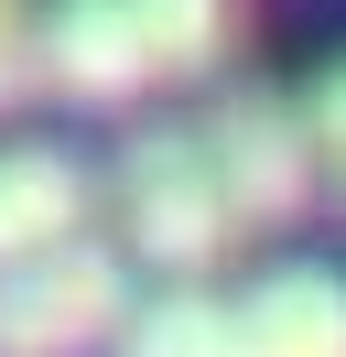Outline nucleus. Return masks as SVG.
<instances>
[{"label":"nucleus","mask_w":346,"mask_h":357,"mask_svg":"<svg viewBox=\"0 0 346 357\" xmlns=\"http://www.w3.org/2000/svg\"><path fill=\"white\" fill-rule=\"evenodd\" d=\"M108 206H119L130 249H141V260H163L173 282L216 271V260H227V238H238L227 184H216V162H206V130H141V141L119 152Z\"/></svg>","instance_id":"f257e3e1"},{"label":"nucleus","mask_w":346,"mask_h":357,"mask_svg":"<svg viewBox=\"0 0 346 357\" xmlns=\"http://www.w3.org/2000/svg\"><path fill=\"white\" fill-rule=\"evenodd\" d=\"M130 325V271L98 238H54L0 260V357H86Z\"/></svg>","instance_id":"f03ea898"},{"label":"nucleus","mask_w":346,"mask_h":357,"mask_svg":"<svg viewBox=\"0 0 346 357\" xmlns=\"http://www.w3.org/2000/svg\"><path fill=\"white\" fill-rule=\"evenodd\" d=\"M206 162H216V184H227L238 227H292L303 206H314V184H324L314 119H303V98H281V87H227L216 98Z\"/></svg>","instance_id":"7ed1b4c3"},{"label":"nucleus","mask_w":346,"mask_h":357,"mask_svg":"<svg viewBox=\"0 0 346 357\" xmlns=\"http://www.w3.org/2000/svg\"><path fill=\"white\" fill-rule=\"evenodd\" d=\"M33 54H43V87L86 98V109H130L151 87V44L130 22V0H54L33 22Z\"/></svg>","instance_id":"20e7f679"},{"label":"nucleus","mask_w":346,"mask_h":357,"mask_svg":"<svg viewBox=\"0 0 346 357\" xmlns=\"http://www.w3.org/2000/svg\"><path fill=\"white\" fill-rule=\"evenodd\" d=\"M86 217H98L86 162H65L54 141H11L0 152V260H33L54 238H86Z\"/></svg>","instance_id":"39448f33"},{"label":"nucleus","mask_w":346,"mask_h":357,"mask_svg":"<svg viewBox=\"0 0 346 357\" xmlns=\"http://www.w3.org/2000/svg\"><path fill=\"white\" fill-rule=\"evenodd\" d=\"M238 335H249V357H346V271H260L249 292H238Z\"/></svg>","instance_id":"423d86ee"},{"label":"nucleus","mask_w":346,"mask_h":357,"mask_svg":"<svg viewBox=\"0 0 346 357\" xmlns=\"http://www.w3.org/2000/svg\"><path fill=\"white\" fill-rule=\"evenodd\" d=\"M119 357H249V335H238V303H216L206 282H173L163 303H130Z\"/></svg>","instance_id":"0eeeda50"},{"label":"nucleus","mask_w":346,"mask_h":357,"mask_svg":"<svg viewBox=\"0 0 346 357\" xmlns=\"http://www.w3.org/2000/svg\"><path fill=\"white\" fill-rule=\"evenodd\" d=\"M130 22L151 44V76H173V87H206L238 54V0H130Z\"/></svg>","instance_id":"6e6552de"},{"label":"nucleus","mask_w":346,"mask_h":357,"mask_svg":"<svg viewBox=\"0 0 346 357\" xmlns=\"http://www.w3.org/2000/svg\"><path fill=\"white\" fill-rule=\"evenodd\" d=\"M303 119H314V152H324V174L346 184V66H324V76H314V98H303Z\"/></svg>","instance_id":"1a4fd4ad"},{"label":"nucleus","mask_w":346,"mask_h":357,"mask_svg":"<svg viewBox=\"0 0 346 357\" xmlns=\"http://www.w3.org/2000/svg\"><path fill=\"white\" fill-rule=\"evenodd\" d=\"M11 44H33V0H0V54Z\"/></svg>","instance_id":"9d476101"}]
</instances>
